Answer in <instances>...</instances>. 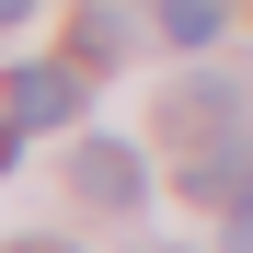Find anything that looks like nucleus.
<instances>
[{
	"label": "nucleus",
	"mask_w": 253,
	"mask_h": 253,
	"mask_svg": "<svg viewBox=\"0 0 253 253\" xmlns=\"http://www.w3.org/2000/svg\"><path fill=\"white\" fill-rule=\"evenodd\" d=\"M69 196H81V207H138V196H150V173H138V150H126V138H81Z\"/></svg>",
	"instance_id": "nucleus-1"
},
{
	"label": "nucleus",
	"mask_w": 253,
	"mask_h": 253,
	"mask_svg": "<svg viewBox=\"0 0 253 253\" xmlns=\"http://www.w3.org/2000/svg\"><path fill=\"white\" fill-rule=\"evenodd\" d=\"M0 115H23V126H81V69H12Z\"/></svg>",
	"instance_id": "nucleus-2"
},
{
	"label": "nucleus",
	"mask_w": 253,
	"mask_h": 253,
	"mask_svg": "<svg viewBox=\"0 0 253 253\" xmlns=\"http://www.w3.org/2000/svg\"><path fill=\"white\" fill-rule=\"evenodd\" d=\"M184 184H196V196H242V184H253V126H242V138H219V150H196Z\"/></svg>",
	"instance_id": "nucleus-3"
},
{
	"label": "nucleus",
	"mask_w": 253,
	"mask_h": 253,
	"mask_svg": "<svg viewBox=\"0 0 253 253\" xmlns=\"http://www.w3.org/2000/svg\"><path fill=\"white\" fill-rule=\"evenodd\" d=\"M161 35L196 58V46H219V0H161Z\"/></svg>",
	"instance_id": "nucleus-4"
},
{
	"label": "nucleus",
	"mask_w": 253,
	"mask_h": 253,
	"mask_svg": "<svg viewBox=\"0 0 253 253\" xmlns=\"http://www.w3.org/2000/svg\"><path fill=\"white\" fill-rule=\"evenodd\" d=\"M69 46H81V69H92V58H115V46H126V23H115V12H81Z\"/></svg>",
	"instance_id": "nucleus-5"
},
{
	"label": "nucleus",
	"mask_w": 253,
	"mask_h": 253,
	"mask_svg": "<svg viewBox=\"0 0 253 253\" xmlns=\"http://www.w3.org/2000/svg\"><path fill=\"white\" fill-rule=\"evenodd\" d=\"M230 253H253V184L230 196Z\"/></svg>",
	"instance_id": "nucleus-6"
},
{
	"label": "nucleus",
	"mask_w": 253,
	"mask_h": 253,
	"mask_svg": "<svg viewBox=\"0 0 253 253\" xmlns=\"http://www.w3.org/2000/svg\"><path fill=\"white\" fill-rule=\"evenodd\" d=\"M12 161H23V115H0V173H12Z\"/></svg>",
	"instance_id": "nucleus-7"
},
{
	"label": "nucleus",
	"mask_w": 253,
	"mask_h": 253,
	"mask_svg": "<svg viewBox=\"0 0 253 253\" xmlns=\"http://www.w3.org/2000/svg\"><path fill=\"white\" fill-rule=\"evenodd\" d=\"M12 253H81V242H12Z\"/></svg>",
	"instance_id": "nucleus-8"
},
{
	"label": "nucleus",
	"mask_w": 253,
	"mask_h": 253,
	"mask_svg": "<svg viewBox=\"0 0 253 253\" xmlns=\"http://www.w3.org/2000/svg\"><path fill=\"white\" fill-rule=\"evenodd\" d=\"M23 12H35V0H0V23H23Z\"/></svg>",
	"instance_id": "nucleus-9"
},
{
	"label": "nucleus",
	"mask_w": 253,
	"mask_h": 253,
	"mask_svg": "<svg viewBox=\"0 0 253 253\" xmlns=\"http://www.w3.org/2000/svg\"><path fill=\"white\" fill-rule=\"evenodd\" d=\"M150 253H161V242H150Z\"/></svg>",
	"instance_id": "nucleus-10"
}]
</instances>
